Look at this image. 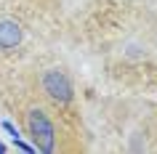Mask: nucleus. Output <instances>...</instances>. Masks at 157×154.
I'll return each mask as SVG.
<instances>
[{"instance_id": "f257e3e1", "label": "nucleus", "mask_w": 157, "mask_h": 154, "mask_svg": "<svg viewBox=\"0 0 157 154\" xmlns=\"http://www.w3.org/2000/svg\"><path fill=\"white\" fill-rule=\"evenodd\" d=\"M27 128H29V138H32L35 149L40 154H51L53 152V141H56V130L53 122L48 120V114L43 109H32L27 114Z\"/></svg>"}, {"instance_id": "f03ea898", "label": "nucleus", "mask_w": 157, "mask_h": 154, "mask_svg": "<svg viewBox=\"0 0 157 154\" xmlns=\"http://www.w3.org/2000/svg\"><path fill=\"white\" fill-rule=\"evenodd\" d=\"M43 93L51 98V101H56V104H69L75 96V88L72 82H69V77H67L61 69H48V72L43 74Z\"/></svg>"}, {"instance_id": "7ed1b4c3", "label": "nucleus", "mask_w": 157, "mask_h": 154, "mask_svg": "<svg viewBox=\"0 0 157 154\" xmlns=\"http://www.w3.org/2000/svg\"><path fill=\"white\" fill-rule=\"evenodd\" d=\"M21 43V27L13 19H0V51H13Z\"/></svg>"}, {"instance_id": "20e7f679", "label": "nucleus", "mask_w": 157, "mask_h": 154, "mask_svg": "<svg viewBox=\"0 0 157 154\" xmlns=\"http://www.w3.org/2000/svg\"><path fill=\"white\" fill-rule=\"evenodd\" d=\"M13 146H16L19 152H24V154H37L35 144H27V141H21V136H19V138H13Z\"/></svg>"}, {"instance_id": "39448f33", "label": "nucleus", "mask_w": 157, "mask_h": 154, "mask_svg": "<svg viewBox=\"0 0 157 154\" xmlns=\"http://www.w3.org/2000/svg\"><path fill=\"white\" fill-rule=\"evenodd\" d=\"M0 128H3V130L11 136V141H13V138H19V128H16L11 120H3V122H0Z\"/></svg>"}, {"instance_id": "423d86ee", "label": "nucleus", "mask_w": 157, "mask_h": 154, "mask_svg": "<svg viewBox=\"0 0 157 154\" xmlns=\"http://www.w3.org/2000/svg\"><path fill=\"white\" fill-rule=\"evenodd\" d=\"M0 154H6V144L3 141H0Z\"/></svg>"}]
</instances>
